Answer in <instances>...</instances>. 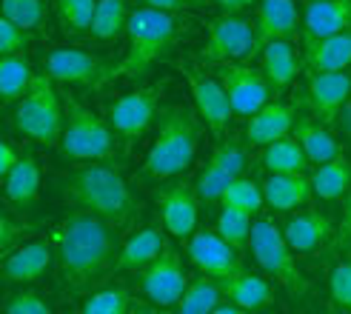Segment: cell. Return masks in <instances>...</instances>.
Returning <instances> with one entry per match:
<instances>
[{
    "instance_id": "7bdbcfd3",
    "label": "cell",
    "mask_w": 351,
    "mask_h": 314,
    "mask_svg": "<svg viewBox=\"0 0 351 314\" xmlns=\"http://www.w3.org/2000/svg\"><path fill=\"white\" fill-rule=\"evenodd\" d=\"M351 252V189L343 197V215L337 223V232L328 243V254H348Z\"/></svg>"
},
{
    "instance_id": "ba28073f",
    "label": "cell",
    "mask_w": 351,
    "mask_h": 314,
    "mask_svg": "<svg viewBox=\"0 0 351 314\" xmlns=\"http://www.w3.org/2000/svg\"><path fill=\"white\" fill-rule=\"evenodd\" d=\"M260 51H263V43L257 38L254 23H249L240 14H220L208 23L200 60L215 66L245 63V60H254Z\"/></svg>"
},
{
    "instance_id": "c3c4849f",
    "label": "cell",
    "mask_w": 351,
    "mask_h": 314,
    "mask_svg": "<svg viewBox=\"0 0 351 314\" xmlns=\"http://www.w3.org/2000/svg\"><path fill=\"white\" fill-rule=\"evenodd\" d=\"M337 126H340L343 137L351 143V97H348V103L343 106V112H340V117H337Z\"/></svg>"
},
{
    "instance_id": "bcb514c9",
    "label": "cell",
    "mask_w": 351,
    "mask_h": 314,
    "mask_svg": "<svg viewBox=\"0 0 351 314\" xmlns=\"http://www.w3.org/2000/svg\"><path fill=\"white\" fill-rule=\"evenodd\" d=\"M21 157H23V152H17L9 141H3V143H0V174H3V178H6V174L17 166V163H21Z\"/></svg>"
},
{
    "instance_id": "e575fe53",
    "label": "cell",
    "mask_w": 351,
    "mask_h": 314,
    "mask_svg": "<svg viewBox=\"0 0 351 314\" xmlns=\"http://www.w3.org/2000/svg\"><path fill=\"white\" fill-rule=\"evenodd\" d=\"M223 212L217 217V234L223 240H229L237 252H243L252 240V226H254V215L249 212H240V208L232 206H220Z\"/></svg>"
},
{
    "instance_id": "4316f807",
    "label": "cell",
    "mask_w": 351,
    "mask_h": 314,
    "mask_svg": "<svg viewBox=\"0 0 351 314\" xmlns=\"http://www.w3.org/2000/svg\"><path fill=\"white\" fill-rule=\"evenodd\" d=\"M263 72H266L269 83L274 86V92L286 89V86L300 75L303 60L297 58V49L291 40H271L263 46Z\"/></svg>"
},
{
    "instance_id": "f35d334b",
    "label": "cell",
    "mask_w": 351,
    "mask_h": 314,
    "mask_svg": "<svg viewBox=\"0 0 351 314\" xmlns=\"http://www.w3.org/2000/svg\"><path fill=\"white\" fill-rule=\"evenodd\" d=\"M3 17L23 29H38L43 23V0H3Z\"/></svg>"
},
{
    "instance_id": "ffe728a7",
    "label": "cell",
    "mask_w": 351,
    "mask_h": 314,
    "mask_svg": "<svg viewBox=\"0 0 351 314\" xmlns=\"http://www.w3.org/2000/svg\"><path fill=\"white\" fill-rule=\"evenodd\" d=\"M351 66V29L328 38H303V69L311 72H346Z\"/></svg>"
},
{
    "instance_id": "1f68e13d",
    "label": "cell",
    "mask_w": 351,
    "mask_h": 314,
    "mask_svg": "<svg viewBox=\"0 0 351 314\" xmlns=\"http://www.w3.org/2000/svg\"><path fill=\"white\" fill-rule=\"evenodd\" d=\"M34 72L29 60H23L21 55H3L0 60V97H3V106H14L29 89H32Z\"/></svg>"
},
{
    "instance_id": "d4e9b609",
    "label": "cell",
    "mask_w": 351,
    "mask_h": 314,
    "mask_svg": "<svg viewBox=\"0 0 351 314\" xmlns=\"http://www.w3.org/2000/svg\"><path fill=\"white\" fill-rule=\"evenodd\" d=\"M220 289L226 294V300L240 306V309H249V311H263L274 303V291L269 286L266 277H257L252 271H234L229 277L220 280Z\"/></svg>"
},
{
    "instance_id": "8fae6325",
    "label": "cell",
    "mask_w": 351,
    "mask_h": 314,
    "mask_svg": "<svg viewBox=\"0 0 351 314\" xmlns=\"http://www.w3.org/2000/svg\"><path fill=\"white\" fill-rule=\"evenodd\" d=\"M189 286V274L183 269V260L174 246H166L163 254L140 271V291L157 309H174L180 303L183 291Z\"/></svg>"
},
{
    "instance_id": "f546056e",
    "label": "cell",
    "mask_w": 351,
    "mask_h": 314,
    "mask_svg": "<svg viewBox=\"0 0 351 314\" xmlns=\"http://www.w3.org/2000/svg\"><path fill=\"white\" fill-rule=\"evenodd\" d=\"M3 180H6V197L17 208H26L40 197V166L32 154H23L21 163L9 171Z\"/></svg>"
},
{
    "instance_id": "5b68a950",
    "label": "cell",
    "mask_w": 351,
    "mask_h": 314,
    "mask_svg": "<svg viewBox=\"0 0 351 314\" xmlns=\"http://www.w3.org/2000/svg\"><path fill=\"white\" fill-rule=\"evenodd\" d=\"M14 129L29 141L40 146H55L63 137L66 126V106H60V97L55 92V80L46 72L34 75L32 89L14 103Z\"/></svg>"
},
{
    "instance_id": "3957f363",
    "label": "cell",
    "mask_w": 351,
    "mask_h": 314,
    "mask_svg": "<svg viewBox=\"0 0 351 314\" xmlns=\"http://www.w3.org/2000/svg\"><path fill=\"white\" fill-rule=\"evenodd\" d=\"M203 129H206L203 117L195 114L189 106H183V103L160 109L154 143H152V149L146 154V163H143L146 178L169 180V178L183 174L197 154Z\"/></svg>"
},
{
    "instance_id": "f907efd6",
    "label": "cell",
    "mask_w": 351,
    "mask_h": 314,
    "mask_svg": "<svg viewBox=\"0 0 351 314\" xmlns=\"http://www.w3.org/2000/svg\"><path fill=\"white\" fill-rule=\"evenodd\" d=\"M212 314H254V311H249V309H240V306H234V303H220Z\"/></svg>"
},
{
    "instance_id": "9f6ffc18",
    "label": "cell",
    "mask_w": 351,
    "mask_h": 314,
    "mask_svg": "<svg viewBox=\"0 0 351 314\" xmlns=\"http://www.w3.org/2000/svg\"><path fill=\"white\" fill-rule=\"evenodd\" d=\"M306 3H308V0H306Z\"/></svg>"
},
{
    "instance_id": "83f0119b",
    "label": "cell",
    "mask_w": 351,
    "mask_h": 314,
    "mask_svg": "<svg viewBox=\"0 0 351 314\" xmlns=\"http://www.w3.org/2000/svg\"><path fill=\"white\" fill-rule=\"evenodd\" d=\"M260 166L269 174H306L311 163H308L300 141H297L294 134L291 137L286 134V137H280V141L263 146Z\"/></svg>"
},
{
    "instance_id": "b9f144b4",
    "label": "cell",
    "mask_w": 351,
    "mask_h": 314,
    "mask_svg": "<svg viewBox=\"0 0 351 314\" xmlns=\"http://www.w3.org/2000/svg\"><path fill=\"white\" fill-rule=\"evenodd\" d=\"M328 289H331V300L343 311H351V260H343V263L331 269Z\"/></svg>"
},
{
    "instance_id": "9a60e30c",
    "label": "cell",
    "mask_w": 351,
    "mask_h": 314,
    "mask_svg": "<svg viewBox=\"0 0 351 314\" xmlns=\"http://www.w3.org/2000/svg\"><path fill=\"white\" fill-rule=\"evenodd\" d=\"M183 75L189 80V89H191V97H195V106H197V114L203 117L206 129L212 132L215 137H223V132L229 129L232 123V103H229V95H226L223 83L217 77H208V75H200L197 69L191 66H183Z\"/></svg>"
},
{
    "instance_id": "7dc6e473",
    "label": "cell",
    "mask_w": 351,
    "mask_h": 314,
    "mask_svg": "<svg viewBox=\"0 0 351 314\" xmlns=\"http://www.w3.org/2000/svg\"><path fill=\"white\" fill-rule=\"evenodd\" d=\"M146 6H152V9H160V12H180V9H186L189 6V0H143Z\"/></svg>"
},
{
    "instance_id": "5bb4252c",
    "label": "cell",
    "mask_w": 351,
    "mask_h": 314,
    "mask_svg": "<svg viewBox=\"0 0 351 314\" xmlns=\"http://www.w3.org/2000/svg\"><path fill=\"white\" fill-rule=\"evenodd\" d=\"M186 252H189V260L200 269V274H208V277H229L234 271H243V260H240V252L232 246L229 240H223L215 232L208 229H200L195 232L189 240H186Z\"/></svg>"
},
{
    "instance_id": "ab89813d",
    "label": "cell",
    "mask_w": 351,
    "mask_h": 314,
    "mask_svg": "<svg viewBox=\"0 0 351 314\" xmlns=\"http://www.w3.org/2000/svg\"><path fill=\"white\" fill-rule=\"evenodd\" d=\"M232 180H234V178H229L226 171H220V169H215V166L206 163V169L197 174V180H195V189H197V195H200L203 203H220L223 191L229 189Z\"/></svg>"
},
{
    "instance_id": "f1b7e54d",
    "label": "cell",
    "mask_w": 351,
    "mask_h": 314,
    "mask_svg": "<svg viewBox=\"0 0 351 314\" xmlns=\"http://www.w3.org/2000/svg\"><path fill=\"white\" fill-rule=\"evenodd\" d=\"M311 189H314V197L320 200H343L346 191L351 189V160L348 157H335L328 163H320L311 174Z\"/></svg>"
},
{
    "instance_id": "8992f818",
    "label": "cell",
    "mask_w": 351,
    "mask_h": 314,
    "mask_svg": "<svg viewBox=\"0 0 351 314\" xmlns=\"http://www.w3.org/2000/svg\"><path fill=\"white\" fill-rule=\"evenodd\" d=\"M66 126L60 152L69 160H109L114 154V129L72 95H66Z\"/></svg>"
},
{
    "instance_id": "816d5d0a",
    "label": "cell",
    "mask_w": 351,
    "mask_h": 314,
    "mask_svg": "<svg viewBox=\"0 0 351 314\" xmlns=\"http://www.w3.org/2000/svg\"><path fill=\"white\" fill-rule=\"evenodd\" d=\"M129 314H157V311H152V309H146V306H137V309H132Z\"/></svg>"
},
{
    "instance_id": "4fadbf2b",
    "label": "cell",
    "mask_w": 351,
    "mask_h": 314,
    "mask_svg": "<svg viewBox=\"0 0 351 314\" xmlns=\"http://www.w3.org/2000/svg\"><path fill=\"white\" fill-rule=\"evenodd\" d=\"M154 203L160 208V220L163 229L178 237V240H189L191 234L197 232V217H200V195L195 183L178 180L171 186L157 189Z\"/></svg>"
},
{
    "instance_id": "9c48e42d",
    "label": "cell",
    "mask_w": 351,
    "mask_h": 314,
    "mask_svg": "<svg viewBox=\"0 0 351 314\" xmlns=\"http://www.w3.org/2000/svg\"><path fill=\"white\" fill-rule=\"evenodd\" d=\"M43 69L51 80L58 83H69V86H89V89H100L112 80L114 63H109L106 58L95 55V51L86 49H51Z\"/></svg>"
},
{
    "instance_id": "d6a6232c",
    "label": "cell",
    "mask_w": 351,
    "mask_h": 314,
    "mask_svg": "<svg viewBox=\"0 0 351 314\" xmlns=\"http://www.w3.org/2000/svg\"><path fill=\"white\" fill-rule=\"evenodd\" d=\"M129 17H132V12L126 6V0H97L89 34L97 40H114L117 34L126 32Z\"/></svg>"
},
{
    "instance_id": "44dd1931",
    "label": "cell",
    "mask_w": 351,
    "mask_h": 314,
    "mask_svg": "<svg viewBox=\"0 0 351 314\" xmlns=\"http://www.w3.org/2000/svg\"><path fill=\"white\" fill-rule=\"evenodd\" d=\"M297 123V106L294 103H266L260 112H254L245 123V143L252 146H269L280 137L294 132Z\"/></svg>"
},
{
    "instance_id": "836d02e7",
    "label": "cell",
    "mask_w": 351,
    "mask_h": 314,
    "mask_svg": "<svg viewBox=\"0 0 351 314\" xmlns=\"http://www.w3.org/2000/svg\"><path fill=\"white\" fill-rule=\"evenodd\" d=\"M220 206H232L240 208V212H249V215H260L263 206H266V195H263V186L252 178H234L229 183V189L223 191Z\"/></svg>"
},
{
    "instance_id": "52a82bcc",
    "label": "cell",
    "mask_w": 351,
    "mask_h": 314,
    "mask_svg": "<svg viewBox=\"0 0 351 314\" xmlns=\"http://www.w3.org/2000/svg\"><path fill=\"white\" fill-rule=\"evenodd\" d=\"M249 246H252V254L257 260V266L269 277H274V283L286 286L294 294H303L308 289L306 277H303L300 266H297V260H294V249L286 243L283 229H280L274 220H269V217H257L254 220Z\"/></svg>"
},
{
    "instance_id": "2e32d148",
    "label": "cell",
    "mask_w": 351,
    "mask_h": 314,
    "mask_svg": "<svg viewBox=\"0 0 351 314\" xmlns=\"http://www.w3.org/2000/svg\"><path fill=\"white\" fill-rule=\"evenodd\" d=\"M351 97V75L346 72H311L306 86V103L314 117L326 126L337 123L343 106Z\"/></svg>"
},
{
    "instance_id": "7402d4cb",
    "label": "cell",
    "mask_w": 351,
    "mask_h": 314,
    "mask_svg": "<svg viewBox=\"0 0 351 314\" xmlns=\"http://www.w3.org/2000/svg\"><path fill=\"white\" fill-rule=\"evenodd\" d=\"M351 29V0H308L303 9V38H328Z\"/></svg>"
},
{
    "instance_id": "4dcf8cb0",
    "label": "cell",
    "mask_w": 351,
    "mask_h": 314,
    "mask_svg": "<svg viewBox=\"0 0 351 314\" xmlns=\"http://www.w3.org/2000/svg\"><path fill=\"white\" fill-rule=\"evenodd\" d=\"M223 300H226V294L220 289L217 277L200 274V277H195V280H189L180 303L174 309H178L180 314H212Z\"/></svg>"
},
{
    "instance_id": "681fc988",
    "label": "cell",
    "mask_w": 351,
    "mask_h": 314,
    "mask_svg": "<svg viewBox=\"0 0 351 314\" xmlns=\"http://www.w3.org/2000/svg\"><path fill=\"white\" fill-rule=\"evenodd\" d=\"M217 6H220L223 14H237V12H243L245 6H249V0H217Z\"/></svg>"
},
{
    "instance_id": "11a10c76",
    "label": "cell",
    "mask_w": 351,
    "mask_h": 314,
    "mask_svg": "<svg viewBox=\"0 0 351 314\" xmlns=\"http://www.w3.org/2000/svg\"><path fill=\"white\" fill-rule=\"evenodd\" d=\"M252 3H254V0H249V6H252Z\"/></svg>"
},
{
    "instance_id": "ac0fdd59",
    "label": "cell",
    "mask_w": 351,
    "mask_h": 314,
    "mask_svg": "<svg viewBox=\"0 0 351 314\" xmlns=\"http://www.w3.org/2000/svg\"><path fill=\"white\" fill-rule=\"evenodd\" d=\"M51 257H55V243H49V240L21 243L17 249L3 254V280L9 286L38 280V277L49 271Z\"/></svg>"
},
{
    "instance_id": "8d00e7d4",
    "label": "cell",
    "mask_w": 351,
    "mask_h": 314,
    "mask_svg": "<svg viewBox=\"0 0 351 314\" xmlns=\"http://www.w3.org/2000/svg\"><path fill=\"white\" fill-rule=\"evenodd\" d=\"M245 163H249V152H245V143L237 141V137H229V141H223V143L212 152V157H208V166L226 171L229 178H243Z\"/></svg>"
},
{
    "instance_id": "ee69618b",
    "label": "cell",
    "mask_w": 351,
    "mask_h": 314,
    "mask_svg": "<svg viewBox=\"0 0 351 314\" xmlns=\"http://www.w3.org/2000/svg\"><path fill=\"white\" fill-rule=\"evenodd\" d=\"M26 46H29V29L0 17V51H3V55H17V51H23Z\"/></svg>"
},
{
    "instance_id": "f6af8a7d",
    "label": "cell",
    "mask_w": 351,
    "mask_h": 314,
    "mask_svg": "<svg viewBox=\"0 0 351 314\" xmlns=\"http://www.w3.org/2000/svg\"><path fill=\"white\" fill-rule=\"evenodd\" d=\"M26 226L23 223H14L12 215H3V223H0V249H3V254H9L12 249H17L14 243L23 237Z\"/></svg>"
},
{
    "instance_id": "f5cc1de1",
    "label": "cell",
    "mask_w": 351,
    "mask_h": 314,
    "mask_svg": "<svg viewBox=\"0 0 351 314\" xmlns=\"http://www.w3.org/2000/svg\"><path fill=\"white\" fill-rule=\"evenodd\" d=\"M157 314H180L178 309H157Z\"/></svg>"
},
{
    "instance_id": "db71d44e",
    "label": "cell",
    "mask_w": 351,
    "mask_h": 314,
    "mask_svg": "<svg viewBox=\"0 0 351 314\" xmlns=\"http://www.w3.org/2000/svg\"><path fill=\"white\" fill-rule=\"evenodd\" d=\"M326 314H340V311H326Z\"/></svg>"
},
{
    "instance_id": "277c9868",
    "label": "cell",
    "mask_w": 351,
    "mask_h": 314,
    "mask_svg": "<svg viewBox=\"0 0 351 314\" xmlns=\"http://www.w3.org/2000/svg\"><path fill=\"white\" fill-rule=\"evenodd\" d=\"M126 34H129V51H126V58L114 66L109 83H114L120 77L137 80V77H143L157 60H163L171 51V46L178 43L180 21L171 12L140 6L129 17Z\"/></svg>"
},
{
    "instance_id": "7a4b0ae2",
    "label": "cell",
    "mask_w": 351,
    "mask_h": 314,
    "mask_svg": "<svg viewBox=\"0 0 351 314\" xmlns=\"http://www.w3.org/2000/svg\"><path fill=\"white\" fill-rule=\"evenodd\" d=\"M58 191L63 203H69L75 212H92L103 220H109L114 229H129L137 215V200L132 195L129 183L114 166H83L63 174L58 180Z\"/></svg>"
},
{
    "instance_id": "7c38bea8",
    "label": "cell",
    "mask_w": 351,
    "mask_h": 314,
    "mask_svg": "<svg viewBox=\"0 0 351 314\" xmlns=\"http://www.w3.org/2000/svg\"><path fill=\"white\" fill-rule=\"evenodd\" d=\"M217 80L223 83L226 95H229L232 112L240 117H252L254 112H260L274 92V86L269 83L266 72H263V69H254V66L226 63L217 69Z\"/></svg>"
},
{
    "instance_id": "74e56055",
    "label": "cell",
    "mask_w": 351,
    "mask_h": 314,
    "mask_svg": "<svg viewBox=\"0 0 351 314\" xmlns=\"http://www.w3.org/2000/svg\"><path fill=\"white\" fill-rule=\"evenodd\" d=\"M129 311H132L129 291L120 286L89 294V300L80 309V314H129Z\"/></svg>"
},
{
    "instance_id": "484cf974",
    "label": "cell",
    "mask_w": 351,
    "mask_h": 314,
    "mask_svg": "<svg viewBox=\"0 0 351 314\" xmlns=\"http://www.w3.org/2000/svg\"><path fill=\"white\" fill-rule=\"evenodd\" d=\"M294 137L300 141V146H303L311 166L328 163V160H335V157L343 154L337 137L328 132V126L323 123V120H314V114L297 120L294 123Z\"/></svg>"
},
{
    "instance_id": "d590c367",
    "label": "cell",
    "mask_w": 351,
    "mask_h": 314,
    "mask_svg": "<svg viewBox=\"0 0 351 314\" xmlns=\"http://www.w3.org/2000/svg\"><path fill=\"white\" fill-rule=\"evenodd\" d=\"M55 6L66 34H83L92 29L97 0H58Z\"/></svg>"
},
{
    "instance_id": "6da1fadb",
    "label": "cell",
    "mask_w": 351,
    "mask_h": 314,
    "mask_svg": "<svg viewBox=\"0 0 351 314\" xmlns=\"http://www.w3.org/2000/svg\"><path fill=\"white\" fill-rule=\"evenodd\" d=\"M58 277L69 291L92 289L117 263V229L92 212H72L51 234Z\"/></svg>"
},
{
    "instance_id": "603a6c76",
    "label": "cell",
    "mask_w": 351,
    "mask_h": 314,
    "mask_svg": "<svg viewBox=\"0 0 351 314\" xmlns=\"http://www.w3.org/2000/svg\"><path fill=\"white\" fill-rule=\"evenodd\" d=\"M163 232H166V229H160V226H146V229H140L137 234H132V237L120 246L114 271H117V274H120V271H134V274H140L149 263H154V260L163 254V249L169 246Z\"/></svg>"
},
{
    "instance_id": "cb8c5ba5",
    "label": "cell",
    "mask_w": 351,
    "mask_h": 314,
    "mask_svg": "<svg viewBox=\"0 0 351 314\" xmlns=\"http://www.w3.org/2000/svg\"><path fill=\"white\" fill-rule=\"evenodd\" d=\"M263 195H266V206L280 215H289L311 200L314 189L308 174H269L263 180Z\"/></svg>"
},
{
    "instance_id": "d6986e66",
    "label": "cell",
    "mask_w": 351,
    "mask_h": 314,
    "mask_svg": "<svg viewBox=\"0 0 351 314\" xmlns=\"http://www.w3.org/2000/svg\"><path fill=\"white\" fill-rule=\"evenodd\" d=\"M254 29L263 46L271 40H294L303 29V14H297L294 0H257Z\"/></svg>"
},
{
    "instance_id": "e0dca14e",
    "label": "cell",
    "mask_w": 351,
    "mask_h": 314,
    "mask_svg": "<svg viewBox=\"0 0 351 314\" xmlns=\"http://www.w3.org/2000/svg\"><path fill=\"white\" fill-rule=\"evenodd\" d=\"M335 232H337V226L331 223L328 215L317 212V208L297 212L283 226V237H286V243L297 254H311V252L328 249V243H331V237H335Z\"/></svg>"
},
{
    "instance_id": "60d3db41",
    "label": "cell",
    "mask_w": 351,
    "mask_h": 314,
    "mask_svg": "<svg viewBox=\"0 0 351 314\" xmlns=\"http://www.w3.org/2000/svg\"><path fill=\"white\" fill-rule=\"evenodd\" d=\"M3 314H51V306L46 303L43 294L32 291V289H21L6 298Z\"/></svg>"
},
{
    "instance_id": "30bf717a",
    "label": "cell",
    "mask_w": 351,
    "mask_h": 314,
    "mask_svg": "<svg viewBox=\"0 0 351 314\" xmlns=\"http://www.w3.org/2000/svg\"><path fill=\"white\" fill-rule=\"evenodd\" d=\"M163 89H166V80L152 83V86H140V89L109 103V123L123 141L132 143L152 126V120L157 117Z\"/></svg>"
}]
</instances>
